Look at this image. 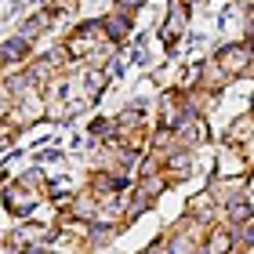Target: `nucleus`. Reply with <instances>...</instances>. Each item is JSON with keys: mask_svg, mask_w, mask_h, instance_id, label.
Listing matches in <instances>:
<instances>
[{"mask_svg": "<svg viewBox=\"0 0 254 254\" xmlns=\"http://www.w3.org/2000/svg\"><path fill=\"white\" fill-rule=\"evenodd\" d=\"M4 69H7V65H4V59H0V76H4Z\"/></svg>", "mask_w": 254, "mask_h": 254, "instance_id": "nucleus-8", "label": "nucleus"}, {"mask_svg": "<svg viewBox=\"0 0 254 254\" xmlns=\"http://www.w3.org/2000/svg\"><path fill=\"white\" fill-rule=\"evenodd\" d=\"M0 59H4V65H22L29 59V40H22L18 33L11 40H4L0 44Z\"/></svg>", "mask_w": 254, "mask_h": 254, "instance_id": "nucleus-6", "label": "nucleus"}, {"mask_svg": "<svg viewBox=\"0 0 254 254\" xmlns=\"http://www.w3.org/2000/svg\"><path fill=\"white\" fill-rule=\"evenodd\" d=\"M51 18H55V11H51V7H40V11H37V15H29L26 22H22V29H18V37L33 44V40H37V37H40V33H44V29H48V26H51Z\"/></svg>", "mask_w": 254, "mask_h": 254, "instance_id": "nucleus-5", "label": "nucleus"}, {"mask_svg": "<svg viewBox=\"0 0 254 254\" xmlns=\"http://www.w3.org/2000/svg\"><path fill=\"white\" fill-rule=\"evenodd\" d=\"M225 145H233V149L251 145V113H247V109H244L233 124L225 127Z\"/></svg>", "mask_w": 254, "mask_h": 254, "instance_id": "nucleus-4", "label": "nucleus"}, {"mask_svg": "<svg viewBox=\"0 0 254 254\" xmlns=\"http://www.w3.org/2000/svg\"><path fill=\"white\" fill-rule=\"evenodd\" d=\"M142 7L145 0H113V15H124V18H134Z\"/></svg>", "mask_w": 254, "mask_h": 254, "instance_id": "nucleus-7", "label": "nucleus"}, {"mask_svg": "<svg viewBox=\"0 0 254 254\" xmlns=\"http://www.w3.org/2000/svg\"><path fill=\"white\" fill-rule=\"evenodd\" d=\"M218 69L225 73V80H236V76H247L251 73V44H225L222 51L214 55Z\"/></svg>", "mask_w": 254, "mask_h": 254, "instance_id": "nucleus-1", "label": "nucleus"}, {"mask_svg": "<svg viewBox=\"0 0 254 254\" xmlns=\"http://www.w3.org/2000/svg\"><path fill=\"white\" fill-rule=\"evenodd\" d=\"M203 251L207 254H233V233H229V225H207Z\"/></svg>", "mask_w": 254, "mask_h": 254, "instance_id": "nucleus-3", "label": "nucleus"}, {"mask_svg": "<svg viewBox=\"0 0 254 254\" xmlns=\"http://www.w3.org/2000/svg\"><path fill=\"white\" fill-rule=\"evenodd\" d=\"M186 22H189V4L186 0H171L167 18H164V26H160V40H164L167 48H175L178 37L186 33Z\"/></svg>", "mask_w": 254, "mask_h": 254, "instance_id": "nucleus-2", "label": "nucleus"}]
</instances>
